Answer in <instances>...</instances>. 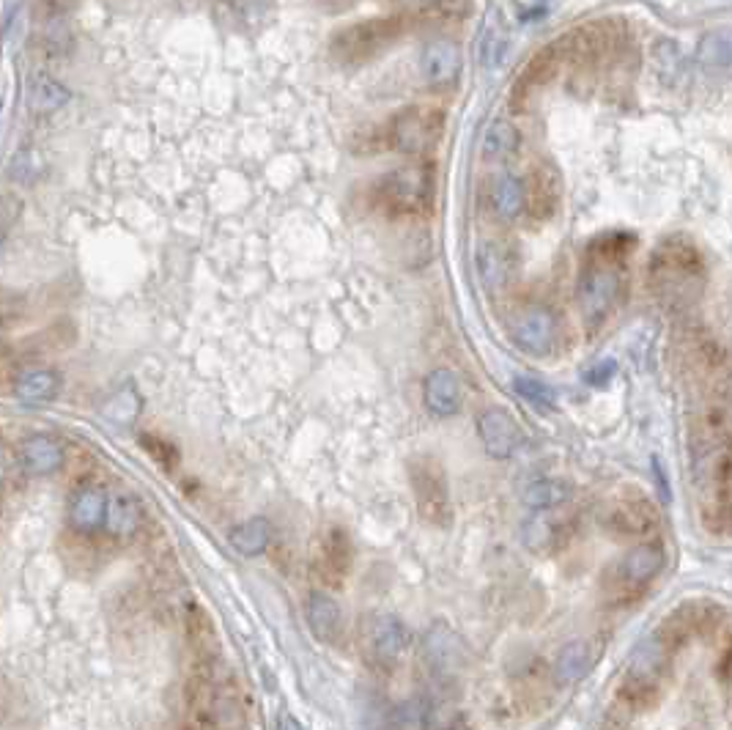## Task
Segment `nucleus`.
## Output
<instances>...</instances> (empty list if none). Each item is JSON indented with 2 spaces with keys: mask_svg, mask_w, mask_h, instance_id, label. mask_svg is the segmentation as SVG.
I'll use <instances>...</instances> for the list:
<instances>
[{
  "mask_svg": "<svg viewBox=\"0 0 732 730\" xmlns=\"http://www.w3.org/2000/svg\"><path fill=\"white\" fill-rule=\"evenodd\" d=\"M612 374H615V363H612V360H604V363H598L595 368H590V371L584 374V379H587L590 385H604Z\"/></svg>",
  "mask_w": 732,
  "mask_h": 730,
  "instance_id": "35",
  "label": "nucleus"
},
{
  "mask_svg": "<svg viewBox=\"0 0 732 730\" xmlns=\"http://www.w3.org/2000/svg\"><path fill=\"white\" fill-rule=\"evenodd\" d=\"M373 204L390 217L423 215L434 201V173L425 165H404L373 184Z\"/></svg>",
  "mask_w": 732,
  "mask_h": 730,
  "instance_id": "3",
  "label": "nucleus"
},
{
  "mask_svg": "<svg viewBox=\"0 0 732 730\" xmlns=\"http://www.w3.org/2000/svg\"><path fill=\"white\" fill-rule=\"evenodd\" d=\"M697 64L708 72H732V28H719L702 36Z\"/></svg>",
  "mask_w": 732,
  "mask_h": 730,
  "instance_id": "24",
  "label": "nucleus"
},
{
  "mask_svg": "<svg viewBox=\"0 0 732 730\" xmlns=\"http://www.w3.org/2000/svg\"><path fill=\"white\" fill-rule=\"evenodd\" d=\"M269 541H272V525L261 516H253V519H247V522L231 530V547L244 558L261 555L269 547Z\"/></svg>",
  "mask_w": 732,
  "mask_h": 730,
  "instance_id": "27",
  "label": "nucleus"
},
{
  "mask_svg": "<svg viewBox=\"0 0 732 730\" xmlns=\"http://www.w3.org/2000/svg\"><path fill=\"white\" fill-rule=\"evenodd\" d=\"M445 132V116L436 108H404L387 124L390 146L409 157H425L436 149Z\"/></svg>",
  "mask_w": 732,
  "mask_h": 730,
  "instance_id": "6",
  "label": "nucleus"
},
{
  "mask_svg": "<svg viewBox=\"0 0 732 730\" xmlns=\"http://www.w3.org/2000/svg\"><path fill=\"white\" fill-rule=\"evenodd\" d=\"M14 313H17V302L11 297L9 291H0V333L6 330L14 319Z\"/></svg>",
  "mask_w": 732,
  "mask_h": 730,
  "instance_id": "34",
  "label": "nucleus"
},
{
  "mask_svg": "<svg viewBox=\"0 0 732 730\" xmlns=\"http://www.w3.org/2000/svg\"><path fill=\"white\" fill-rule=\"evenodd\" d=\"M0 725L9 730H31L36 725V703L20 681L0 673Z\"/></svg>",
  "mask_w": 732,
  "mask_h": 730,
  "instance_id": "16",
  "label": "nucleus"
},
{
  "mask_svg": "<svg viewBox=\"0 0 732 730\" xmlns=\"http://www.w3.org/2000/svg\"><path fill=\"white\" fill-rule=\"evenodd\" d=\"M351 563H354V547H351L349 533L343 527H327L319 541L316 552V569L321 580L329 585H340L349 577Z\"/></svg>",
  "mask_w": 732,
  "mask_h": 730,
  "instance_id": "11",
  "label": "nucleus"
},
{
  "mask_svg": "<svg viewBox=\"0 0 732 730\" xmlns=\"http://www.w3.org/2000/svg\"><path fill=\"white\" fill-rule=\"evenodd\" d=\"M105 508L107 492L102 486H80L69 500V527L80 536H94L96 530L105 525Z\"/></svg>",
  "mask_w": 732,
  "mask_h": 730,
  "instance_id": "15",
  "label": "nucleus"
},
{
  "mask_svg": "<svg viewBox=\"0 0 732 730\" xmlns=\"http://www.w3.org/2000/svg\"><path fill=\"white\" fill-rule=\"evenodd\" d=\"M280 730H305V725L286 714V717H280Z\"/></svg>",
  "mask_w": 732,
  "mask_h": 730,
  "instance_id": "36",
  "label": "nucleus"
},
{
  "mask_svg": "<svg viewBox=\"0 0 732 730\" xmlns=\"http://www.w3.org/2000/svg\"><path fill=\"white\" fill-rule=\"evenodd\" d=\"M143 522V508H140L138 497L127 489H113L107 492V508H105V533L113 541H129L140 530Z\"/></svg>",
  "mask_w": 732,
  "mask_h": 730,
  "instance_id": "13",
  "label": "nucleus"
},
{
  "mask_svg": "<svg viewBox=\"0 0 732 730\" xmlns=\"http://www.w3.org/2000/svg\"><path fill=\"white\" fill-rule=\"evenodd\" d=\"M3 478H6V462H3V451H0V484H3Z\"/></svg>",
  "mask_w": 732,
  "mask_h": 730,
  "instance_id": "37",
  "label": "nucleus"
},
{
  "mask_svg": "<svg viewBox=\"0 0 732 730\" xmlns=\"http://www.w3.org/2000/svg\"><path fill=\"white\" fill-rule=\"evenodd\" d=\"M66 462V451L53 434H33L20 445V464L31 475H53Z\"/></svg>",
  "mask_w": 732,
  "mask_h": 730,
  "instance_id": "19",
  "label": "nucleus"
},
{
  "mask_svg": "<svg viewBox=\"0 0 732 730\" xmlns=\"http://www.w3.org/2000/svg\"><path fill=\"white\" fill-rule=\"evenodd\" d=\"M138 409H140V401H138V396H135V390H124V393L113 396L107 412H110V418L113 420H129V418H135V412H138Z\"/></svg>",
  "mask_w": 732,
  "mask_h": 730,
  "instance_id": "33",
  "label": "nucleus"
},
{
  "mask_svg": "<svg viewBox=\"0 0 732 730\" xmlns=\"http://www.w3.org/2000/svg\"><path fill=\"white\" fill-rule=\"evenodd\" d=\"M409 481L417 511L428 525L447 527L450 525V481H447L445 467L434 456H414L409 462Z\"/></svg>",
  "mask_w": 732,
  "mask_h": 730,
  "instance_id": "5",
  "label": "nucleus"
},
{
  "mask_svg": "<svg viewBox=\"0 0 732 730\" xmlns=\"http://www.w3.org/2000/svg\"><path fill=\"white\" fill-rule=\"evenodd\" d=\"M308 626L313 637L324 645H335L343 637V610L335 596L324 591H313L305 604Z\"/></svg>",
  "mask_w": 732,
  "mask_h": 730,
  "instance_id": "18",
  "label": "nucleus"
},
{
  "mask_svg": "<svg viewBox=\"0 0 732 730\" xmlns=\"http://www.w3.org/2000/svg\"><path fill=\"white\" fill-rule=\"evenodd\" d=\"M521 538H524V544L532 552H546V549L557 547V541H560V525L549 516V511L546 514H535L524 522Z\"/></svg>",
  "mask_w": 732,
  "mask_h": 730,
  "instance_id": "28",
  "label": "nucleus"
},
{
  "mask_svg": "<svg viewBox=\"0 0 732 730\" xmlns=\"http://www.w3.org/2000/svg\"><path fill=\"white\" fill-rule=\"evenodd\" d=\"M505 58H508V42H505V36L497 31L486 33L483 47H480V64L486 66V69H499V66L505 64Z\"/></svg>",
  "mask_w": 732,
  "mask_h": 730,
  "instance_id": "31",
  "label": "nucleus"
},
{
  "mask_svg": "<svg viewBox=\"0 0 732 730\" xmlns=\"http://www.w3.org/2000/svg\"><path fill=\"white\" fill-rule=\"evenodd\" d=\"M140 442H143V448L149 451V456H154L157 462L162 464V467H173V464L179 462V451L170 445V442H165L162 437H151V434H143L140 437Z\"/></svg>",
  "mask_w": 732,
  "mask_h": 730,
  "instance_id": "32",
  "label": "nucleus"
},
{
  "mask_svg": "<svg viewBox=\"0 0 732 730\" xmlns=\"http://www.w3.org/2000/svg\"><path fill=\"white\" fill-rule=\"evenodd\" d=\"M527 184L516 173H499L491 187V204L502 220H519L527 209Z\"/></svg>",
  "mask_w": 732,
  "mask_h": 730,
  "instance_id": "21",
  "label": "nucleus"
},
{
  "mask_svg": "<svg viewBox=\"0 0 732 730\" xmlns=\"http://www.w3.org/2000/svg\"><path fill=\"white\" fill-rule=\"evenodd\" d=\"M475 267L488 291H502L513 278V258L499 239H480L475 247Z\"/></svg>",
  "mask_w": 732,
  "mask_h": 730,
  "instance_id": "17",
  "label": "nucleus"
},
{
  "mask_svg": "<svg viewBox=\"0 0 732 730\" xmlns=\"http://www.w3.org/2000/svg\"><path fill=\"white\" fill-rule=\"evenodd\" d=\"M409 643H412L409 626L398 615L376 612V615L365 618V623H362V654L373 667H384V670L395 667L409 651Z\"/></svg>",
  "mask_w": 732,
  "mask_h": 730,
  "instance_id": "7",
  "label": "nucleus"
},
{
  "mask_svg": "<svg viewBox=\"0 0 732 730\" xmlns=\"http://www.w3.org/2000/svg\"><path fill=\"white\" fill-rule=\"evenodd\" d=\"M409 17L406 14H390L376 20H362L335 33L332 39V55L343 64H362L376 53H382L406 31Z\"/></svg>",
  "mask_w": 732,
  "mask_h": 730,
  "instance_id": "4",
  "label": "nucleus"
},
{
  "mask_svg": "<svg viewBox=\"0 0 732 730\" xmlns=\"http://www.w3.org/2000/svg\"><path fill=\"white\" fill-rule=\"evenodd\" d=\"M631 245H634L631 237L612 234V237L595 239L587 250L582 272L576 280V302H579L582 319L590 330L604 324L606 316L617 305V297L623 289L620 264H623Z\"/></svg>",
  "mask_w": 732,
  "mask_h": 730,
  "instance_id": "2",
  "label": "nucleus"
},
{
  "mask_svg": "<svg viewBox=\"0 0 732 730\" xmlns=\"http://www.w3.org/2000/svg\"><path fill=\"white\" fill-rule=\"evenodd\" d=\"M510 338L524 355L546 357L552 355L554 341H557V319L549 308L543 305H527L510 322Z\"/></svg>",
  "mask_w": 732,
  "mask_h": 730,
  "instance_id": "8",
  "label": "nucleus"
},
{
  "mask_svg": "<svg viewBox=\"0 0 732 730\" xmlns=\"http://www.w3.org/2000/svg\"><path fill=\"white\" fill-rule=\"evenodd\" d=\"M478 431L488 456H494L499 462L510 459V456L516 453V448H519L521 431L519 426H516V420L510 418L508 409L502 407L483 409L478 418Z\"/></svg>",
  "mask_w": 732,
  "mask_h": 730,
  "instance_id": "10",
  "label": "nucleus"
},
{
  "mask_svg": "<svg viewBox=\"0 0 732 730\" xmlns=\"http://www.w3.org/2000/svg\"><path fill=\"white\" fill-rule=\"evenodd\" d=\"M590 662H593L590 645L584 643V640H571V643H565L557 651V656H554V678L568 687V684L579 681L590 670Z\"/></svg>",
  "mask_w": 732,
  "mask_h": 730,
  "instance_id": "25",
  "label": "nucleus"
},
{
  "mask_svg": "<svg viewBox=\"0 0 732 730\" xmlns=\"http://www.w3.org/2000/svg\"><path fill=\"white\" fill-rule=\"evenodd\" d=\"M667 566V552L661 544H637L617 560L615 582L620 591H642Z\"/></svg>",
  "mask_w": 732,
  "mask_h": 730,
  "instance_id": "9",
  "label": "nucleus"
},
{
  "mask_svg": "<svg viewBox=\"0 0 732 730\" xmlns=\"http://www.w3.org/2000/svg\"><path fill=\"white\" fill-rule=\"evenodd\" d=\"M58 390H61V376L55 374L53 368H28L14 382V393L28 407L50 404L58 396Z\"/></svg>",
  "mask_w": 732,
  "mask_h": 730,
  "instance_id": "20",
  "label": "nucleus"
},
{
  "mask_svg": "<svg viewBox=\"0 0 732 730\" xmlns=\"http://www.w3.org/2000/svg\"><path fill=\"white\" fill-rule=\"evenodd\" d=\"M521 143L519 129L513 127L510 121L497 119L491 121L486 129H483V138H480V157L486 162H502L516 154Z\"/></svg>",
  "mask_w": 732,
  "mask_h": 730,
  "instance_id": "22",
  "label": "nucleus"
},
{
  "mask_svg": "<svg viewBox=\"0 0 732 730\" xmlns=\"http://www.w3.org/2000/svg\"><path fill=\"white\" fill-rule=\"evenodd\" d=\"M187 722L206 730H250V709L242 684L223 665L192 667L184 687Z\"/></svg>",
  "mask_w": 732,
  "mask_h": 730,
  "instance_id": "1",
  "label": "nucleus"
},
{
  "mask_svg": "<svg viewBox=\"0 0 732 730\" xmlns=\"http://www.w3.org/2000/svg\"><path fill=\"white\" fill-rule=\"evenodd\" d=\"M521 500L535 514H546L571 500V484H565L560 478H538L524 489Z\"/></svg>",
  "mask_w": 732,
  "mask_h": 730,
  "instance_id": "23",
  "label": "nucleus"
},
{
  "mask_svg": "<svg viewBox=\"0 0 732 730\" xmlns=\"http://www.w3.org/2000/svg\"><path fill=\"white\" fill-rule=\"evenodd\" d=\"M423 398L431 415L453 418V415H458L461 404H464V390H461V382H458V376L450 368H436V371L425 376Z\"/></svg>",
  "mask_w": 732,
  "mask_h": 730,
  "instance_id": "14",
  "label": "nucleus"
},
{
  "mask_svg": "<svg viewBox=\"0 0 732 730\" xmlns=\"http://www.w3.org/2000/svg\"><path fill=\"white\" fill-rule=\"evenodd\" d=\"M653 522H656V514H653L648 500H642V497L620 500V503L612 505V514H609V525L623 530V533H645Z\"/></svg>",
  "mask_w": 732,
  "mask_h": 730,
  "instance_id": "26",
  "label": "nucleus"
},
{
  "mask_svg": "<svg viewBox=\"0 0 732 730\" xmlns=\"http://www.w3.org/2000/svg\"><path fill=\"white\" fill-rule=\"evenodd\" d=\"M513 390H516L524 401L535 404V407H543V409L557 407V393H554L552 387L546 385V382L535 379V376L516 374L513 376Z\"/></svg>",
  "mask_w": 732,
  "mask_h": 730,
  "instance_id": "29",
  "label": "nucleus"
},
{
  "mask_svg": "<svg viewBox=\"0 0 732 730\" xmlns=\"http://www.w3.org/2000/svg\"><path fill=\"white\" fill-rule=\"evenodd\" d=\"M420 72L428 86H453L461 75V47L450 39H434L420 55Z\"/></svg>",
  "mask_w": 732,
  "mask_h": 730,
  "instance_id": "12",
  "label": "nucleus"
},
{
  "mask_svg": "<svg viewBox=\"0 0 732 730\" xmlns=\"http://www.w3.org/2000/svg\"><path fill=\"white\" fill-rule=\"evenodd\" d=\"M66 88L61 83H55L53 77H39L36 83H33V91H31V105L39 113H53L58 110L61 105H66Z\"/></svg>",
  "mask_w": 732,
  "mask_h": 730,
  "instance_id": "30",
  "label": "nucleus"
}]
</instances>
